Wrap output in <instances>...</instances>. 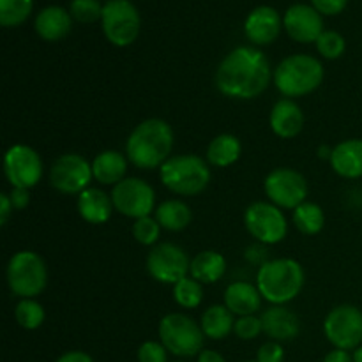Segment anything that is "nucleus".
<instances>
[{"instance_id":"obj_9","label":"nucleus","mask_w":362,"mask_h":362,"mask_svg":"<svg viewBox=\"0 0 362 362\" xmlns=\"http://www.w3.org/2000/svg\"><path fill=\"white\" fill-rule=\"evenodd\" d=\"M324 331L336 349H357L362 341V311L350 304L334 308L325 318Z\"/></svg>"},{"instance_id":"obj_36","label":"nucleus","mask_w":362,"mask_h":362,"mask_svg":"<svg viewBox=\"0 0 362 362\" xmlns=\"http://www.w3.org/2000/svg\"><path fill=\"white\" fill-rule=\"evenodd\" d=\"M233 331L240 339H253L260 332H264V327H262L260 318L250 315V317H240L233 325Z\"/></svg>"},{"instance_id":"obj_25","label":"nucleus","mask_w":362,"mask_h":362,"mask_svg":"<svg viewBox=\"0 0 362 362\" xmlns=\"http://www.w3.org/2000/svg\"><path fill=\"white\" fill-rule=\"evenodd\" d=\"M226 271V262L223 255L216 251H204L191 262L189 272L198 283H216L223 278Z\"/></svg>"},{"instance_id":"obj_40","label":"nucleus","mask_w":362,"mask_h":362,"mask_svg":"<svg viewBox=\"0 0 362 362\" xmlns=\"http://www.w3.org/2000/svg\"><path fill=\"white\" fill-rule=\"evenodd\" d=\"M9 198H11V204H13V209H16V211L25 209L28 205V202H30L28 189H25V187H13Z\"/></svg>"},{"instance_id":"obj_13","label":"nucleus","mask_w":362,"mask_h":362,"mask_svg":"<svg viewBox=\"0 0 362 362\" xmlns=\"http://www.w3.org/2000/svg\"><path fill=\"white\" fill-rule=\"evenodd\" d=\"M265 193L278 207L297 209L308 197V182L299 172L278 168L265 179Z\"/></svg>"},{"instance_id":"obj_12","label":"nucleus","mask_w":362,"mask_h":362,"mask_svg":"<svg viewBox=\"0 0 362 362\" xmlns=\"http://www.w3.org/2000/svg\"><path fill=\"white\" fill-rule=\"evenodd\" d=\"M4 172L13 187L30 189L41 180L42 161L34 148L27 145H14L6 152Z\"/></svg>"},{"instance_id":"obj_18","label":"nucleus","mask_w":362,"mask_h":362,"mask_svg":"<svg viewBox=\"0 0 362 362\" xmlns=\"http://www.w3.org/2000/svg\"><path fill=\"white\" fill-rule=\"evenodd\" d=\"M260 320L265 334L276 341H290L299 334V318L283 306L269 308Z\"/></svg>"},{"instance_id":"obj_11","label":"nucleus","mask_w":362,"mask_h":362,"mask_svg":"<svg viewBox=\"0 0 362 362\" xmlns=\"http://www.w3.org/2000/svg\"><path fill=\"white\" fill-rule=\"evenodd\" d=\"M244 221L251 235L264 244H278L286 235V219L276 205L265 202L250 205Z\"/></svg>"},{"instance_id":"obj_47","label":"nucleus","mask_w":362,"mask_h":362,"mask_svg":"<svg viewBox=\"0 0 362 362\" xmlns=\"http://www.w3.org/2000/svg\"><path fill=\"white\" fill-rule=\"evenodd\" d=\"M251 362H258V361H251Z\"/></svg>"},{"instance_id":"obj_23","label":"nucleus","mask_w":362,"mask_h":362,"mask_svg":"<svg viewBox=\"0 0 362 362\" xmlns=\"http://www.w3.org/2000/svg\"><path fill=\"white\" fill-rule=\"evenodd\" d=\"M35 30L45 41H59L69 34L71 14L62 7H46L35 18Z\"/></svg>"},{"instance_id":"obj_37","label":"nucleus","mask_w":362,"mask_h":362,"mask_svg":"<svg viewBox=\"0 0 362 362\" xmlns=\"http://www.w3.org/2000/svg\"><path fill=\"white\" fill-rule=\"evenodd\" d=\"M165 345H159L156 341H145L138 349V361L140 362H166Z\"/></svg>"},{"instance_id":"obj_33","label":"nucleus","mask_w":362,"mask_h":362,"mask_svg":"<svg viewBox=\"0 0 362 362\" xmlns=\"http://www.w3.org/2000/svg\"><path fill=\"white\" fill-rule=\"evenodd\" d=\"M71 14L74 20L81 23H94L99 18H103V6L98 0H73Z\"/></svg>"},{"instance_id":"obj_44","label":"nucleus","mask_w":362,"mask_h":362,"mask_svg":"<svg viewBox=\"0 0 362 362\" xmlns=\"http://www.w3.org/2000/svg\"><path fill=\"white\" fill-rule=\"evenodd\" d=\"M198 362H226V361L221 354L214 352V350H204V352L198 356Z\"/></svg>"},{"instance_id":"obj_5","label":"nucleus","mask_w":362,"mask_h":362,"mask_svg":"<svg viewBox=\"0 0 362 362\" xmlns=\"http://www.w3.org/2000/svg\"><path fill=\"white\" fill-rule=\"evenodd\" d=\"M161 180L173 193L193 197L207 187L211 170L198 156H175L161 166Z\"/></svg>"},{"instance_id":"obj_39","label":"nucleus","mask_w":362,"mask_h":362,"mask_svg":"<svg viewBox=\"0 0 362 362\" xmlns=\"http://www.w3.org/2000/svg\"><path fill=\"white\" fill-rule=\"evenodd\" d=\"M311 4L318 13L327 14V16L339 14L346 7V0H311Z\"/></svg>"},{"instance_id":"obj_35","label":"nucleus","mask_w":362,"mask_h":362,"mask_svg":"<svg viewBox=\"0 0 362 362\" xmlns=\"http://www.w3.org/2000/svg\"><path fill=\"white\" fill-rule=\"evenodd\" d=\"M159 228H161V225L158 223V219H152L151 216H147V218L136 219L133 226V235L140 244L152 246L158 240Z\"/></svg>"},{"instance_id":"obj_43","label":"nucleus","mask_w":362,"mask_h":362,"mask_svg":"<svg viewBox=\"0 0 362 362\" xmlns=\"http://www.w3.org/2000/svg\"><path fill=\"white\" fill-rule=\"evenodd\" d=\"M57 362H94L90 356H87L85 352H67L64 354Z\"/></svg>"},{"instance_id":"obj_1","label":"nucleus","mask_w":362,"mask_h":362,"mask_svg":"<svg viewBox=\"0 0 362 362\" xmlns=\"http://www.w3.org/2000/svg\"><path fill=\"white\" fill-rule=\"evenodd\" d=\"M271 66L260 49L240 46L219 64L216 85L228 98L253 99L267 88Z\"/></svg>"},{"instance_id":"obj_38","label":"nucleus","mask_w":362,"mask_h":362,"mask_svg":"<svg viewBox=\"0 0 362 362\" xmlns=\"http://www.w3.org/2000/svg\"><path fill=\"white\" fill-rule=\"evenodd\" d=\"M283 359H285V352H283V346L278 341L265 343L258 350V362H283Z\"/></svg>"},{"instance_id":"obj_14","label":"nucleus","mask_w":362,"mask_h":362,"mask_svg":"<svg viewBox=\"0 0 362 362\" xmlns=\"http://www.w3.org/2000/svg\"><path fill=\"white\" fill-rule=\"evenodd\" d=\"M191 262L182 247L175 244H158L147 257V269L154 279L161 283H179L186 278Z\"/></svg>"},{"instance_id":"obj_26","label":"nucleus","mask_w":362,"mask_h":362,"mask_svg":"<svg viewBox=\"0 0 362 362\" xmlns=\"http://www.w3.org/2000/svg\"><path fill=\"white\" fill-rule=\"evenodd\" d=\"M226 306H211L202 317V331L207 338L223 339L230 334L235 322Z\"/></svg>"},{"instance_id":"obj_28","label":"nucleus","mask_w":362,"mask_h":362,"mask_svg":"<svg viewBox=\"0 0 362 362\" xmlns=\"http://www.w3.org/2000/svg\"><path fill=\"white\" fill-rule=\"evenodd\" d=\"M240 141L233 134H219L207 148V159L214 166H230L239 159Z\"/></svg>"},{"instance_id":"obj_42","label":"nucleus","mask_w":362,"mask_h":362,"mask_svg":"<svg viewBox=\"0 0 362 362\" xmlns=\"http://www.w3.org/2000/svg\"><path fill=\"white\" fill-rule=\"evenodd\" d=\"M0 204H2V211H0V225H6L9 219L11 211H13V204H11L9 194H0Z\"/></svg>"},{"instance_id":"obj_16","label":"nucleus","mask_w":362,"mask_h":362,"mask_svg":"<svg viewBox=\"0 0 362 362\" xmlns=\"http://www.w3.org/2000/svg\"><path fill=\"white\" fill-rule=\"evenodd\" d=\"M283 25L290 37L299 42L318 41V37L324 34V21L320 13L315 7L304 4H296L290 7L283 18Z\"/></svg>"},{"instance_id":"obj_31","label":"nucleus","mask_w":362,"mask_h":362,"mask_svg":"<svg viewBox=\"0 0 362 362\" xmlns=\"http://www.w3.org/2000/svg\"><path fill=\"white\" fill-rule=\"evenodd\" d=\"M14 317H16V322L21 327L28 329V331H34V329H37L45 322V310L35 300L23 299L16 306Z\"/></svg>"},{"instance_id":"obj_41","label":"nucleus","mask_w":362,"mask_h":362,"mask_svg":"<svg viewBox=\"0 0 362 362\" xmlns=\"http://www.w3.org/2000/svg\"><path fill=\"white\" fill-rule=\"evenodd\" d=\"M324 362H354V357L350 356L346 350L336 349V350H332L331 354H327V356H325Z\"/></svg>"},{"instance_id":"obj_22","label":"nucleus","mask_w":362,"mask_h":362,"mask_svg":"<svg viewBox=\"0 0 362 362\" xmlns=\"http://www.w3.org/2000/svg\"><path fill=\"white\" fill-rule=\"evenodd\" d=\"M78 211H80V216L85 221L101 225V223L108 221L110 216H112V197H108L105 191L88 187L83 193H80V198H78Z\"/></svg>"},{"instance_id":"obj_24","label":"nucleus","mask_w":362,"mask_h":362,"mask_svg":"<svg viewBox=\"0 0 362 362\" xmlns=\"http://www.w3.org/2000/svg\"><path fill=\"white\" fill-rule=\"evenodd\" d=\"M127 172V159L120 152L106 151L92 163L94 179L101 184H119Z\"/></svg>"},{"instance_id":"obj_20","label":"nucleus","mask_w":362,"mask_h":362,"mask_svg":"<svg viewBox=\"0 0 362 362\" xmlns=\"http://www.w3.org/2000/svg\"><path fill=\"white\" fill-rule=\"evenodd\" d=\"M304 126V115L299 106L290 99L276 103L271 112V127L278 136L293 138L300 133Z\"/></svg>"},{"instance_id":"obj_46","label":"nucleus","mask_w":362,"mask_h":362,"mask_svg":"<svg viewBox=\"0 0 362 362\" xmlns=\"http://www.w3.org/2000/svg\"><path fill=\"white\" fill-rule=\"evenodd\" d=\"M354 362H362V346L354 352Z\"/></svg>"},{"instance_id":"obj_15","label":"nucleus","mask_w":362,"mask_h":362,"mask_svg":"<svg viewBox=\"0 0 362 362\" xmlns=\"http://www.w3.org/2000/svg\"><path fill=\"white\" fill-rule=\"evenodd\" d=\"M92 177H94L92 166L80 154L60 156L49 173L52 186L60 193L67 194L83 193L85 189H88L87 186L90 184Z\"/></svg>"},{"instance_id":"obj_21","label":"nucleus","mask_w":362,"mask_h":362,"mask_svg":"<svg viewBox=\"0 0 362 362\" xmlns=\"http://www.w3.org/2000/svg\"><path fill=\"white\" fill-rule=\"evenodd\" d=\"M331 165L345 179L362 177V140H346L332 148Z\"/></svg>"},{"instance_id":"obj_3","label":"nucleus","mask_w":362,"mask_h":362,"mask_svg":"<svg viewBox=\"0 0 362 362\" xmlns=\"http://www.w3.org/2000/svg\"><path fill=\"white\" fill-rule=\"evenodd\" d=\"M304 285V271L296 260L279 258L267 262L257 274V288L272 304H285L299 296Z\"/></svg>"},{"instance_id":"obj_48","label":"nucleus","mask_w":362,"mask_h":362,"mask_svg":"<svg viewBox=\"0 0 362 362\" xmlns=\"http://www.w3.org/2000/svg\"><path fill=\"white\" fill-rule=\"evenodd\" d=\"M177 362H180V361H177Z\"/></svg>"},{"instance_id":"obj_32","label":"nucleus","mask_w":362,"mask_h":362,"mask_svg":"<svg viewBox=\"0 0 362 362\" xmlns=\"http://www.w3.org/2000/svg\"><path fill=\"white\" fill-rule=\"evenodd\" d=\"M173 296H175V300L182 308H197L204 299V290H202V285L197 279L184 278L175 285Z\"/></svg>"},{"instance_id":"obj_8","label":"nucleus","mask_w":362,"mask_h":362,"mask_svg":"<svg viewBox=\"0 0 362 362\" xmlns=\"http://www.w3.org/2000/svg\"><path fill=\"white\" fill-rule=\"evenodd\" d=\"M103 30L115 46H129L140 34V14L129 0H110L103 6Z\"/></svg>"},{"instance_id":"obj_4","label":"nucleus","mask_w":362,"mask_h":362,"mask_svg":"<svg viewBox=\"0 0 362 362\" xmlns=\"http://www.w3.org/2000/svg\"><path fill=\"white\" fill-rule=\"evenodd\" d=\"M324 80L320 60L311 55H290L274 71V83L281 94L299 98L313 92Z\"/></svg>"},{"instance_id":"obj_34","label":"nucleus","mask_w":362,"mask_h":362,"mask_svg":"<svg viewBox=\"0 0 362 362\" xmlns=\"http://www.w3.org/2000/svg\"><path fill=\"white\" fill-rule=\"evenodd\" d=\"M317 48L320 52V55H324L325 59H338L345 52V39L343 35H339L334 30H325L324 34L318 37Z\"/></svg>"},{"instance_id":"obj_19","label":"nucleus","mask_w":362,"mask_h":362,"mask_svg":"<svg viewBox=\"0 0 362 362\" xmlns=\"http://www.w3.org/2000/svg\"><path fill=\"white\" fill-rule=\"evenodd\" d=\"M225 306L239 317H250L262 306L260 290L246 281L232 283L225 292Z\"/></svg>"},{"instance_id":"obj_27","label":"nucleus","mask_w":362,"mask_h":362,"mask_svg":"<svg viewBox=\"0 0 362 362\" xmlns=\"http://www.w3.org/2000/svg\"><path fill=\"white\" fill-rule=\"evenodd\" d=\"M156 219L163 228L170 232H180L191 223V211L184 202L168 200L159 205L156 211Z\"/></svg>"},{"instance_id":"obj_10","label":"nucleus","mask_w":362,"mask_h":362,"mask_svg":"<svg viewBox=\"0 0 362 362\" xmlns=\"http://www.w3.org/2000/svg\"><path fill=\"white\" fill-rule=\"evenodd\" d=\"M112 202L115 211L127 218H147L154 211L156 194L154 189L145 180L124 179L113 186Z\"/></svg>"},{"instance_id":"obj_6","label":"nucleus","mask_w":362,"mask_h":362,"mask_svg":"<svg viewBox=\"0 0 362 362\" xmlns=\"http://www.w3.org/2000/svg\"><path fill=\"white\" fill-rule=\"evenodd\" d=\"M159 338L165 349L179 357H193L204 346V331L194 320L180 313L166 315L159 324Z\"/></svg>"},{"instance_id":"obj_29","label":"nucleus","mask_w":362,"mask_h":362,"mask_svg":"<svg viewBox=\"0 0 362 362\" xmlns=\"http://www.w3.org/2000/svg\"><path fill=\"white\" fill-rule=\"evenodd\" d=\"M293 223H296V226L303 233L315 235V233H318L324 228V211L317 204H308V202H304V204H300L293 211Z\"/></svg>"},{"instance_id":"obj_2","label":"nucleus","mask_w":362,"mask_h":362,"mask_svg":"<svg viewBox=\"0 0 362 362\" xmlns=\"http://www.w3.org/2000/svg\"><path fill=\"white\" fill-rule=\"evenodd\" d=\"M173 147L172 127L161 119H148L134 127L127 140V158L134 166L152 170L168 161Z\"/></svg>"},{"instance_id":"obj_7","label":"nucleus","mask_w":362,"mask_h":362,"mask_svg":"<svg viewBox=\"0 0 362 362\" xmlns=\"http://www.w3.org/2000/svg\"><path fill=\"white\" fill-rule=\"evenodd\" d=\"M46 279V265L37 253L20 251L11 258L7 267V283L13 293L23 299L39 296L45 290Z\"/></svg>"},{"instance_id":"obj_45","label":"nucleus","mask_w":362,"mask_h":362,"mask_svg":"<svg viewBox=\"0 0 362 362\" xmlns=\"http://www.w3.org/2000/svg\"><path fill=\"white\" fill-rule=\"evenodd\" d=\"M331 156H332V151H329L327 147H322L320 148V158H325V159H331Z\"/></svg>"},{"instance_id":"obj_30","label":"nucleus","mask_w":362,"mask_h":362,"mask_svg":"<svg viewBox=\"0 0 362 362\" xmlns=\"http://www.w3.org/2000/svg\"><path fill=\"white\" fill-rule=\"evenodd\" d=\"M32 13V0H0V23L4 27L21 25Z\"/></svg>"},{"instance_id":"obj_17","label":"nucleus","mask_w":362,"mask_h":362,"mask_svg":"<svg viewBox=\"0 0 362 362\" xmlns=\"http://www.w3.org/2000/svg\"><path fill=\"white\" fill-rule=\"evenodd\" d=\"M247 39L255 45H271L281 30V18L278 11L269 6L257 7L251 11L244 25Z\"/></svg>"}]
</instances>
